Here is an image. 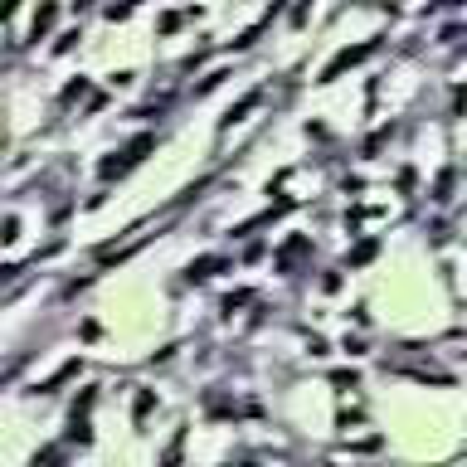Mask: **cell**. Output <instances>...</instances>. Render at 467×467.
Masks as SVG:
<instances>
[{"instance_id": "6da1fadb", "label": "cell", "mask_w": 467, "mask_h": 467, "mask_svg": "<svg viewBox=\"0 0 467 467\" xmlns=\"http://www.w3.org/2000/svg\"><path fill=\"white\" fill-rule=\"evenodd\" d=\"M146 151H151V137H141V141H132V146H127L122 156H112V161H102V176H107V181H112V176H127V171H132V166H137V161H141Z\"/></svg>"}, {"instance_id": "7a4b0ae2", "label": "cell", "mask_w": 467, "mask_h": 467, "mask_svg": "<svg viewBox=\"0 0 467 467\" xmlns=\"http://www.w3.org/2000/svg\"><path fill=\"white\" fill-rule=\"evenodd\" d=\"M365 54H370V44H361V49H341V54H336V59H331V69H326V74H321V83H331V78H341V74H346V69H351V64H361V59H365Z\"/></svg>"}, {"instance_id": "3957f363", "label": "cell", "mask_w": 467, "mask_h": 467, "mask_svg": "<svg viewBox=\"0 0 467 467\" xmlns=\"http://www.w3.org/2000/svg\"><path fill=\"white\" fill-rule=\"evenodd\" d=\"M54 15H59V5H54V0H44V5H39V15H34V39L54 25Z\"/></svg>"}, {"instance_id": "277c9868", "label": "cell", "mask_w": 467, "mask_h": 467, "mask_svg": "<svg viewBox=\"0 0 467 467\" xmlns=\"http://www.w3.org/2000/svg\"><path fill=\"white\" fill-rule=\"evenodd\" d=\"M214 268H219V258H200V263H190V273H186V278H190V282H200V278H209Z\"/></svg>"}]
</instances>
